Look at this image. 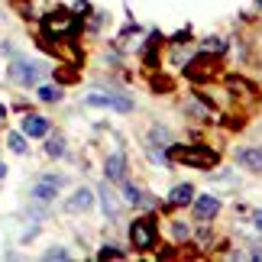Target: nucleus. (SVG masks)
Segmentation results:
<instances>
[{
  "instance_id": "5701e85b",
  "label": "nucleus",
  "mask_w": 262,
  "mask_h": 262,
  "mask_svg": "<svg viewBox=\"0 0 262 262\" xmlns=\"http://www.w3.org/2000/svg\"><path fill=\"white\" fill-rule=\"evenodd\" d=\"M4 117H7V110H4V107H0V120H4Z\"/></svg>"
},
{
  "instance_id": "9d476101",
  "label": "nucleus",
  "mask_w": 262,
  "mask_h": 262,
  "mask_svg": "<svg viewBox=\"0 0 262 262\" xmlns=\"http://www.w3.org/2000/svg\"><path fill=\"white\" fill-rule=\"evenodd\" d=\"M23 133H26V136H46V133H49L46 117H36V114L23 117Z\"/></svg>"
},
{
  "instance_id": "2eb2a0df",
  "label": "nucleus",
  "mask_w": 262,
  "mask_h": 262,
  "mask_svg": "<svg viewBox=\"0 0 262 262\" xmlns=\"http://www.w3.org/2000/svg\"><path fill=\"white\" fill-rule=\"evenodd\" d=\"M201 52H227V39H220V36H210L201 42Z\"/></svg>"
},
{
  "instance_id": "20e7f679",
  "label": "nucleus",
  "mask_w": 262,
  "mask_h": 262,
  "mask_svg": "<svg viewBox=\"0 0 262 262\" xmlns=\"http://www.w3.org/2000/svg\"><path fill=\"white\" fill-rule=\"evenodd\" d=\"M10 78L19 84H36L39 78H42V68L36 62H29V58H16L13 65H10Z\"/></svg>"
},
{
  "instance_id": "412c9836",
  "label": "nucleus",
  "mask_w": 262,
  "mask_h": 262,
  "mask_svg": "<svg viewBox=\"0 0 262 262\" xmlns=\"http://www.w3.org/2000/svg\"><path fill=\"white\" fill-rule=\"evenodd\" d=\"M175 236L185 239V236H188V227H185V224H175Z\"/></svg>"
},
{
  "instance_id": "f03ea898",
  "label": "nucleus",
  "mask_w": 262,
  "mask_h": 262,
  "mask_svg": "<svg viewBox=\"0 0 262 262\" xmlns=\"http://www.w3.org/2000/svg\"><path fill=\"white\" fill-rule=\"evenodd\" d=\"M42 29H46L49 36H65V39H72V36L78 33V16L68 13V10H52V13H46Z\"/></svg>"
},
{
  "instance_id": "f257e3e1",
  "label": "nucleus",
  "mask_w": 262,
  "mask_h": 262,
  "mask_svg": "<svg viewBox=\"0 0 262 262\" xmlns=\"http://www.w3.org/2000/svg\"><path fill=\"white\" fill-rule=\"evenodd\" d=\"M168 159H175V162H181V165H191V168H214L217 165V152L210 146H201V143L168 146Z\"/></svg>"
},
{
  "instance_id": "1a4fd4ad",
  "label": "nucleus",
  "mask_w": 262,
  "mask_h": 262,
  "mask_svg": "<svg viewBox=\"0 0 262 262\" xmlns=\"http://www.w3.org/2000/svg\"><path fill=\"white\" fill-rule=\"evenodd\" d=\"M97 198H100V204H104V214L107 217H117L120 214V198L114 194V188H110V185H100L97 188Z\"/></svg>"
},
{
  "instance_id": "f3484780",
  "label": "nucleus",
  "mask_w": 262,
  "mask_h": 262,
  "mask_svg": "<svg viewBox=\"0 0 262 262\" xmlns=\"http://www.w3.org/2000/svg\"><path fill=\"white\" fill-rule=\"evenodd\" d=\"M7 143H10V149H13V152H26V139L19 136V133H10Z\"/></svg>"
},
{
  "instance_id": "6ab92c4d",
  "label": "nucleus",
  "mask_w": 262,
  "mask_h": 262,
  "mask_svg": "<svg viewBox=\"0 0 262 262\" xmlns=\"http://www.w3.org/2000/svg\"><path fill=\"white\" fill-rule=\"evenodd\" d=\"M123 253H120V249H114V246H104L100 249V259H120Z\"/></svg>"
},
{
  "instance_id": "aec40b11",
  "label": "nucleus",
  "mask_w": 262,
  "mask_h": 262,
  "mask_svg": "<svg viewBox=\"0 0 262 262\" xmlns=\"http://www.w3.org/2000/svg\"><path fill=\"white\" fill-rule=\"evenodd\" d=\"M46 259H68V253H65V249H49Z\"/></svg>"
},
{
  "instance_id": "4be33fe9",
  "label": "nucleus",
  "mask_w": 262,
  "mask_h": 262,
  "mask_svg": "<svg viewBox=\"0 0 262 262\" xmlns=\"http://www.w3.org/2000/svg\"><path fill=\"white\" fill-rule=\"evenodd\" d=\"M253 224H256V227L262 230V210H256V214H253Z\"/></svg>"
},
{
  "instance_id": "f8f14e48",
  "label": "nucleus",
  "mask_w": 262,
  "mask_h": 262,
  "mask_svg": "<svg viewBox=\"0 0 262 262\" xmlns=\"http://www.w3.org/2000/svg\"><path fill=\"white\" fill-rule=\"evenodd\" d=\"M191 201H194V188L191 185H175L172 194H168V204H175V207H185Z\"/></svg>"
},
{
  "instance_id": "0eeeda50",
  "label": "nucleus",
  "mask_w": 262,
  "mask_h": 262,
  "mask_svg": "<svg viewBox=\"0 0 262 262\" xmlns=\"http://www.w3.org/2000/svg\"><path fill=\"white\" fill-rule=\"evenodd\" d=\"M217 210H220V201H217V198H210V194L194 198V217H198V220H210V217H217Z\"/></svg>"
},
{
  "instance_id": "39448f33",
  "label": "nucleus",
  "mask_w": 262,
  "mask_h": 262,
  "mask_svg": "<svg viewBox=\"0 0 262 262\" xmlns=\"http://www.w3.org/2000/svg\"><path fill=\"white\" fill-rule=\"evenodd\" d=\"M88 107H110V110H120V114H129V110H133V100L120 97V94H91Z\"/></svg>"
},
{
  "instance_id": "a211bd4d",
  "label": "nucleus",
  "mask_w": 262,
  "mask_h": 262,
  "mask_svg": "<svg viewBox=\"0 0 262 262\" xmlns=\"http://www.w3.org/2000/svg\"><path fill=\"white\" fill-rule=\"evenodd\" d=\"M123 194H126V204H139L143 191H139V188H133V185H123Z\"/></svg>"
},
{
  "instance_id": "423d86ee",
  "label": "nucleus",
  "mask_w": 262,
  "mask_h": 262,
  "mask_svg": "<svg viewBox=\"0 0 262 262\" xmlns=\"http://www.w3.org/2000/svg\"><path fill=\"white\" fill-rule=\"evenodd\" d=\"M62 185H65V178H58V175H46V178H39V181H36L33 198H36V201H52L58 191H62Z\"/></svg>"
},
{
  "instance_id": "b1692460",
  "label": "nucleus",
  "mask_w": 262,
  "mask_h": 262,
  "mask_svg": "<svg viewBox=\"0 0 262 262\" xmlns=\"http://www.w3.org/2000/svg\"><path fill=\"white\" fill-rule=\"evenodd\" d=\"M256 4H259V7H262V0H256Z\"/></svg>"
},
{
  "instance_id": "6e6552de",
  "label": "nucleus",
  "mask_w": 262,
  "mask_h": 262,
  "mask_svg": "<svg viewBox=\"0 0 262 262\" xmlns=\"http://www.w3.org/2000/svg\"><path fill=\"white\" fill-rule=\"evenodd\" d=\"M94 198H97V194H94L91 188H78L75 194L65 201V207H68V210H91V204H94Z\"/></svg>"
},
{
  "instance_id": "9b49d317",
  "label": "nucleus",
  "mask_w": 262,
  "mask_h": 262,
  "mask_svg": "<svg viewBox=\"0 0 262 262\" xmlns=\"http://www.w3.org/2000/svg\"><path fill=\"white\" fill-rule=\"evenodd\" d=\"M107 178L110 181H123L126 178V159L120 156V152H114L107 159Z\"/></svg>"
},
{
  "instance_id": "ddd939ff",
  "label": "nucleus",
  "mask_w": 262,
  "mask_h": 262,
  "mask_svg": "<svg viewBox=\"0 0 262 262\" xmlns=\"http://www.w3.org/2000/svg\"><path fill=\"white\" fill-rule=\"evenodd\" d=\"M236 159H239V165L253 168V172H262V149H239Z\"/></svg>"
},
{
  "instance_id": "7ed1b4c3",
  "label": "nucleus",
  "mask_w": 262,
  "mask_h": 262,
  "mask_svg": "<svg viewBox=\"0 0 262 262\" xmlns=\"http://www.w3.org/2000/svg\"><path fill=\"white\" fill-rule=\"evenodd\" d=\"M129 243L136 249H152L156 246V220L152 217H139L129 227Z\"/></svg>"
},
{
  "instance_id": "dca6fc26",
  "label": "nucleus",
  "mask_w": 262,
  "mask_h": 262,
  "mask_svg": "<svg viewBox=\"0 0 262 262\" xmlns=\"http://www.w3.org/2000/svg\"><path fill=\"white\" fill-rule=\"evenodd\" d=\"M46 152L58 159V156L65 152V139H62V136H52V139H49V146H46Z\"/></svg>"
},
{
  "instance_id": "4468645a",
  "label": "nucleus",
  "mask_w": 262,
  "mask_h": 262,
  "mask_svg": "<svg viewBox=\"0 0 262 262\" xmlns=\"http://www.w3.org/2000/svg\"><path fill=\"white\" fill-rule=\"evenodd\" d=\"M36 97H39V100H46V104H55V100H62V91L52 88V84H42V88L36 91Z\"/></svg>"
}]
</instances>
